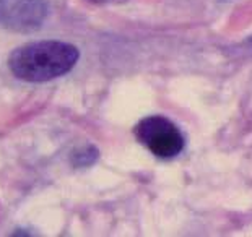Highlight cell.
I'll return each mask as SVG.
<instances>
[{
  "label": "cell",
  "mask_w": 252,
  "mask_h": 237,
  "mask_svg": "<svg viewBox=\"0 0 252 237\" xmlns=\"http://www.w3.org/2000/svg\"><path fill=\"white\" fill-rule=\"evenodd\" d=\"M44 0H0V26L15 33H33L47 18Z\"/></svg>",
  "instance_id": "cell-3"
},
{
  "label": "cell",
  "mask_w": 252,
  "mask_h": 237,
  "mask_svg": "<svg viewBox=\"0 0 252 237\" xmlns=\"http://www.w3.org/2000/svg\"><path fill=\"white\" fill-rule=\"evenodd\" d=\"M94 3H116V2H124V0H91Z\"/></svg>",
  "instance_id": "cell-5"
},
{
  "label": "cell",
  "mask_w": 252,
  "mask_h": 237,
  "mask_svg": "<svg viewBox=\"0 0 252 237\" xmlns=\"http://www.w3.org/2000/svg\"><path fill=\"white\" fill-rule=\"evenodd\" d=\"M98 156H99V153L94 147H85L82 149H78V151H75L72 163L75 166H78V168H87V166H91L93 163H96Z\"/></svg>",
  "instance_id": "cell-4"
},
{
  "label": "cell",
  "mask_w": 252,
  "mask_h": 237,
  "mask_svg": "<svg viewBox=\"0 0 252 237\" xmlns=\"http://www.w3.org/2000/svg\"><path fill=\"white\" fill-rule=\"evenodd\" d=\"M80 52L73 44L62 41H34L15 49L8 67L18 80L44 83L63 77L77 65Z\"/></svg>",
  "instance_id": "cell-1"
},
{
  "label": "cell",
  "mask_w": 252,
  "mask_h": 237,
  "mask_svg": "<svg viewBox=\"0 0 252 237\" xmlns=\"http://www.w3.org/2000/svg\"><path fill=\"white\" fill-rule=\"evenodd\" d=\"M135 138L150 153L169 159L184 149V137L179 127L163 116H148L135 127Z\"/></svg>",
  "instance_id": "cell-2"
}]
</instances>
